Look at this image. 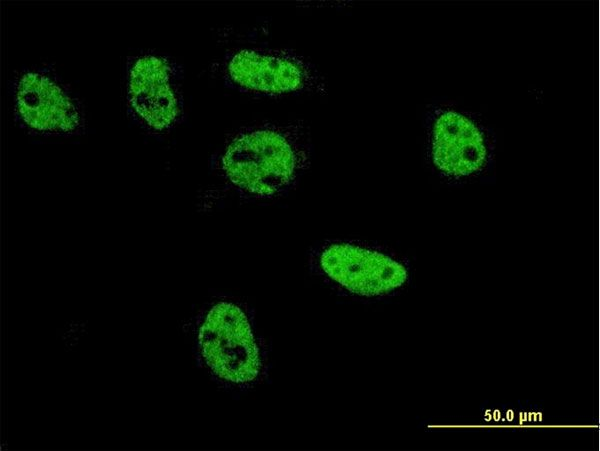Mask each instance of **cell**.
Returning <instances> with one entry per match:
<instances>
[{"mask_svg":"<svg viewBox=\"0 0 600 451\" xmlns=\"http://www.w3.org/2000/svg\"><path fill=\"white\" fill-rule=\"evenodd\" d=\"M233 81L250 90L283 93L299 90L308 82V67L287 53L243 50L229 63Z\"/></svg>","mask_w":600,"mask_h":451,"instance_id":"5b68a950","label":"cell"},{"mask_svg":"<svg viewBox=\"0 0 600 451\" xmlns=\"http://www.w3.org/2000/svg\"><path fill=\"white\" fill-rule=\"evenodd\" d=\"M17 104L24 121L37 130H72L77 112L68 98L49 79L26 74L20 81Z\"/></svg>","mask_w":600,"mask_h":451,"instance_id":"8992f818","label":"cell"},{"mask_svg":"<svg viewBox=\"0 0 600 451\" xmlns=\"http://www.w3.org/2000/svg\"><path fill=\"white\" fill-rule=\"evenodd\" d=\"M431 148L437 168L453 176H467L480 170L487 155L479 128L454 110H446L437 117Z\"/></svg>","mask_w":600,"mask_h":451,"instance_id":"277c9868","label":"cell"},{"mask_svg":"<svg viewBox=\"0 0 600 451\" xmlns=\"http://www.w3.org/2000/svg\"><path fill=\"white\" fill-rule=\"evenodd\" d=\"M131 103L138 114L152 127L162 129L176 116V101L167 84L164 63L155 57H143L132 69Z\"/></svg>","mask_w":600,"mask_h":451,"instance_id":"52a82bcc","label":"cell"},{"mask_svg":"<svg viewBox=\"0 0 600 451\" xmlns=\"http://www.w3.org/2000/svg\"><path fill=\"white\" fill-rule=\"evenodd\" d=\"M324 272L351 292L374 296L401 286L405 268L388 256L351 244H332L321 254Z\"/></svg>","mask_w":600,"mask_h":451,"instance_id":"3957f363","label":"cell"},{"mask_svg":"<svg viewBox=\"0 0 600 451\" xmlns=\"http://www.w3.org/2000/svg\"><path fill=\"white\" fill-rule=\"evenodd\" d=\"M307 161L306 144L296 132L268 127L234 139L224 155L223 167L234 185L268 197L288 188Z\"/></svg>","mask_w":600,"mask_h":451,"instance_id":"6da1fadb","label":"cell"},{"mask_svg":"<svg viewBox=\"0 0 600 451\" xmlns=\"http://www.w3.org/2000/svg\"><path fill=\"white\" fill-rule=\"evenodd\" d=\"M199 341L210 368L232 382L253 380L259 371L258 350L244 313L230 303L212 308L200 329Z\"/></svg>","mask_w":600,"mask_h":451,"instance_id":"7a4b0ae2","label":"cell"}]
</instances>
